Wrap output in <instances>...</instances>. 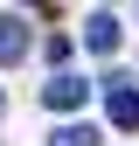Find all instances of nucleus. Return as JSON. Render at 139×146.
Here are the masks:
<instances>
[{
	"label": "nucleus",
	"mask_w": 139,
	"mask_h": 146,
	"mask_svg": "<svg viewBox=\"0 0 139 146\" xmlns=\"http://www.w3.org/2000/svg\"><path fill=\"white\" fill-rule=\"evenodd\" d=\"M104 111H111L118 132H139V90H132L125 77H104Z\"/></svg>",
	"instance_id": "1"
},
{
	"label": "nucleus",
	"mask_w": 139,
	"mask_h": 146,
	"mask_svg": "<svg viewBox=\"0 0 139 146\" xmlns=\"http://www.w3.org/2000/svg\"><path fill=\"white\" fill-rule=\"evenodd\" d=\"M42 98H49V111H77V104L91 98V84H83V77H70V70H56V77L42 84Z\"/></svg>",
	"instance_id": "2"
},
{
	"label": "nucleus",
	"mask_w": 139,
	"mask_h": 146,
	"mask_svg": "<svg viewBox=\"0 0 139 146\" xmlns=\"http://www.w3.org/2000/svg\"><path fill=\"white\" fill-rule=\"evenodd\" d=\"M21 56H28V21L0 14V63H21Z\"/></svg>",
	"instance_id": "3"
},
{
	"label": "nucleus",
	"mask_w": 139,
	"mask_h": 146,
	"mask_svg": "<svg viewBox=\"0 0 139 146\" xmlns=\"http://www.w3.org/2000/svg\"><path fill=\"white\" fill-rule=\"evenodd\" d=\"M83 49H97V56H111V49H118V21H111V14H91V28H83Z\"/></svg>",
	"instance_id": "4"
},
{
	"label": "nucleus",
	"mask_w": 139,
	"mask_h": 146,
	"mask_svg": "<svg viewBox=\"0 0 139 146\" xmlns=\"http://www.w3.org/2000/svg\"><path fill=\"white\" fill-rule=\"evenodd\" d=\"M49 146H97V125H83V118H70L63 132H49Z\"/></svg>",
	"instance_id": "5"
},
{
	"label": "nucleus",
	"mask_w": 139,
	"mask_h": 146,
	"mask_svg": "<svg viewBox=\"0 0 139 146\" xmlns=\"http://www.w3.org/2000/svg\"><path fill=\"white\" fill-rule=\"evenodd\" d=\"M0 111H7V90H0Z\"/></svg>",
	"instance_id": "6"
}]
</instances>
